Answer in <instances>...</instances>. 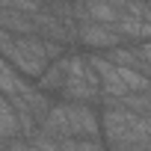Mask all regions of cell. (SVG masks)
<instances>
[{"mask_svg":"<svg viewBox=\"0 0 151 151\" xmlns=\"http://www.w3.org/2000/svg\"><path fill=\"white\" fill-rule=\"evenodd\" d=\"M24 80H27V77H21V74H18L3 56H0V95H3V98H15V95L21 92Z\"/></svg>","mask_w":151,"mask_h":151,"instance_id":"cell-7","label":"cell"},{"mask_svg":"<svg viewBox=\"0 0 151 151\" xmlns=\"http://www.w3.org/2000/svg\"><path fill=\"white\" fill-rule=\"evenodd\" d=\"M110 151H148V145H119V148H110Z\"/></svg>","mask_w":151,"mask_h":151,"instance_id":"cell-10","label":"cell"},{"mask_svg":"<svg viewBox=\"0 0 151 151\" xmlns=\"http://www.w3.org/2000/svg\"><path fill=\"white\" fill-rule=\"evenodd\" d=\"M62 107H65V124H68V136L71 139H101L98 113H95L92 104L62 101Z\"/></svg>","mask_w":151,"mask_h":151,"instance_id":"cell-4","label":"cell"},{"mask_svg":"<svg viewBox=\"0 0 151 151\" xmlns=\"http://www.w3.org/2000/svg\"><path fill=\"white\" fill-rule=\"evenodd\" d=\"M21 77H39L47 68V56L39 36H12V45L3 56Z\"/></svg>","mask_w":151,"mask_h":151,"instance_id":"cell-3","label":"cell"},{"mask_svg":"<svg viewBox=\"0 0 151 151\" xmlns=\"http://www.w3.org/2000/svg\"><path fill=\"white\" fill-rule=\"evenodd\" d=\"M3 151H33V145H30L27 139H18V136H15V139H9V142H6V148H3Z\"/></svg>","mask_w":151,"mask_h":151,"instance_id":"cell-9","label":"cell"},{"mask_svg":"<svg viewBox=\"0 0 151 151\" xmlns=\"http://www.w3.org/2000/svg\"><path fill=\"white\" fill-rule=\"evenodd\" d=\"M86 62L98 77V92L101 95L122 98V95H133V92H148V77L133 71V68L110 65L101 53H86Z\"/></svg>","mask_w":151,"mask_h":151,"instance_id":"cell-2","label":"cell"},{"mask_svg":"<svg viewBox=\"0 0 151 151\" xmlns=\"http://www.w3.org/2000/svg\"><path fill=\"white\" fill-rule=\"evenodd\" d=\"M21 136V127H18V119H15V110L12 104L0 95V145H6L9 139Z\"/></svg>","mask_w":151,"mask_h":151,"instance_id":"cell-6","label":"cell"},{"mask_svg":"<svg viewBox=\"0 0 151 151\" xmlns=\"http://www.w3.org/2000/svg\"><path fill=\"white\" fill-rule=\"evenodd\" d=\"M0 9H15L24 15H39L45 9V0H0Z\"/></svg>","mask_w":151,"mask_h":151,"instance_id":"cell-8","label":"cell"},{"mask_svg":"<svg viewBox=\"0 0 151 151\" xmlns=\"http://www.w3.org/2000/svg\"><path fill=\"white\" fill-rule=\"evenodd\" d=\"M98 127H101L104 142L110 148H119V145H148V133H151L148 116H136V113H127V110H101Z\"/></svg>","mask_w":151,"mask_h":151,"instance_id":"cell-1","label":"cell"},{"mask_svg":"<svg viewBox=\"0 0 151 151\" xmlns=\"http://www.w3.org/2000/svg\"><path fill=\"white\" fill-rule=\"evenodd\" d=\"M74 42H80V45L89 47L92 53H104V50H110V47L124 45L113 27H101V24H89V21L77 27V33H74Z\"/></svg>","mask_w":151,"mask_h":151,"instance_id":"cell-5","label":"cell"}]
</instances>
